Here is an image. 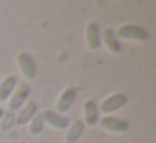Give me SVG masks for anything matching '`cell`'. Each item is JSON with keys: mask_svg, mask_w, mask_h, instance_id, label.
I'll use <instances>...</instances> for the list:
<instances>
[{"mask_svg": "<svg viewBox=\"0 0 156 143\" xmlns=\"http://www.w3.org/2000/svg\"><path fill=\"white\" fill-rule=\"evenodd\" d=\"M118 37L121 39H134V41H146L149 37L144 29L138 25H122L118 29Z\"/></svg>", "mask_w": 156, "mask_h": 143, "instance_id": "6da1fadb", "label": "cell"}, {"mask_svg": "<svg viewBox=\"0 0 156 143\" xmlns=\"http://www.w3.org/2000/svg\"><path fill=\"white\" fill-rule=\"evenodd\" d=\"M19 68H20V71L24 72L25 78L32 79L35 78V74H37V66H35V61L34 57H32L29 52H22V54H19Z\"/></svg>", "mask_w": 156, "mask_h": 143, "instance_id": "7a4b0ae2", "label": "cell"}, {"mask_svg": "<svg viewBox=\"0 0 156 143\" xmlns=\"http://www.w3.org/2000/svg\"><path fill=\"white\" fill-rule=\"evenodd\" d=\"M126 101H128V98H126V94H112V96H109L108 99H104L102 101V105H101V111L102 113H114V111H118V109H121L122 106L126 105Z\"/></svg>", "mask_w": 156, "mask_h": 143, "instance_id": "3957f363", "label": "cell"}, {"mask_svg": "<svg viewBox=\"0 0 156 143\" xmlns=\"http://www.w3.org/2000/svg\"><path fill=\"white\" fill-rule=\"evenodd\" d=\"M29 94H30L29 84H22L19 89H15L12 98H10V111L14 113V111H17V109H20L22 106H24V103L29 99Z\"/></svg>", "mask_w": 156, "mask_h": 143, "instance_id": "277c9868", "label": "cell"}, {"mask_svg": "<svg viewBox=\"0 0 156 143\" xmlns=\"http://www.w3.org/2000/svg\"><path fill=\"white\" fill-rule=\"evenodd\" d=\"M42 118H44V123H49L51 126H54L57 130H64L69 126V119L66 116L59 115L57 111H52V109H45L42 113Z\"/></svg>", "mask_w": 156, "mask_h": 143, "instance_id": "5b68a950", "label": "cell"}, {"mask_svg": "<svg viewBox=\"0 0 156 143\" xmlns=\"http://www.w3.org/2000/svg\"><path fill=\"white\" fill-rule=\"evenodd\" d=\"M76 96H77V88H67L64 93H62L61 98H59V101H57V111H59V115L71 109L72 103L76 101Z\"/></svg>", "mask_w": 156, "mask_h": 143, "instance_id": "8992f818", "label": "cell"}, {"mask_svg": "<svg viewBox=\"0 0 156 143\" xmlns=\"http://www.w3.org/2000/svg\"><path fill=\"white\" fill-rule=\"evenodd\" d=\"M101 126L109 130V131H118V133H122L126 130H129V123L124 121V119L116 118V116H106V118H102Z\"/></svg>", "mask_w": 156, "mask_h": 143, "instance_id": "52a82bcc", "label": "cell"}, {"mask_svg": "<svg viewBox=\"0 0 156 143\" xmlns=\"http://www.w3.org/2000/svg\"><path fill=\"white\" fill-rule=\"evenodd\" d=\"M37 115V103L35 101H29L25 106L20 108V113L15 116V123L17 125H27L34 116Z\"/></svg>", "mask_w": 156, "mask_h": 143, "instance_id": "ba28073f", "label": "cell"}, {"mask_svg": "<svg viewBox=\"0 0 156 143\" xmlns=\"http://www.w3.org/2000/svg\"><path fill=\"white\" fill-rule=\"evenodd\" d=\"M84 125H89V126H94L99 123V108L92 99L84 103Z\"/></svg>", "mask_w": 156, "mask_h": 143, "instance_id": "9c48e42d", "label": "cell"}, {"mask_svg": "<svg viewBox=\"0 0 156 143\" xmlns=\"http://www.w3.org/2000/svg\"><path fill=\"white\" fill-rule=\"evenodd\" d=\"M15 86H17V79L14 76H9V78H5L0 82V101H7L14 94Z\"/></svg>", "mask_w": 156, "mask_h": 143, "instance_id": "30bf717a", "label": "cell"}, {"mask_svg": "<svg viewBox=\"0 0 156 143\" xmlns=\"http://www.w3.org/2000/svg\"><path fill=\"white\" fill-rule=\"evenodd\" d=\"M87 44L91 49L101 47V31H99V25L94 22L87 25Z\"/></svg>", "mask_w": 156, "mask_h": 143, "instance_id": "8fae6325", "label": "cell"}, {"mask_svg": "<svg viewBox=\"0 0 156 143\" xmlns=\"http://www.w3.org/2000/svg\"><path fill=\"white\" fill-rule=\"evenodd\" d=\"M102 39H104V42H106V46H108V49L111 52H121V44H119V41L116 39V35H114V32L111 31V29H108V31H104L102 32Z\"/></svg>", "mask_w": 156, "mask_h": 143, "instance_id": "7c38bea8", "label": "cell"}, {"mask_svg": "<svg viewBox=\"0 0 156 143\" xmlns=\"http://www.w3.org/2000/svg\"><path fill=\"white\" fill-rule=\"evenodd\" d=\"M84 126H86L84 123H82L81 119H77V121L71 126V130H69L67 136H66V141L67 143H76L82 136V133H84Z\"/></svg>", "mask_w": 156, "mask_h": 143, "instance_id": "4fadbf2b", "label": "cell"}, {"mask_svg": "<svg viewBox=\"0 0 156 143\" xmlns=\"http://www.w3.org/2000/svg\"><path fill=\"white\" fill-rule=\"evenodd\" d=\"M15 113H12V111H7V113H4V116L0 118V130L2 131H9V130H12V126L15 125Z\"/></svg>", "mask_w": 156, "mask_h": 143, "instance_id": "5bb4252c", "label": "cell"}, {"mask_svg": "<svg viewBox=\"0 0 156 143\" xmlns=\"http://www.w3.org/2000/svg\"><path fill=\"white\" fill-rule=\"evenodd\" d=\"M29 123H30V133H32V135H39V133L44 130V125H45L42 115H35Z\"/></svg>", "mask_w": 156, "mask_h": 143, "instance_id": "9a60e30c", "label": "cell"}, {"mask_svg": "<svg viewBox=\"0 0 156 143\" xmlns=\"http://www.w3.org/2000/svg\"><path fill=\"white\" fill-rule=\"evenodd\" d=\"M2 116H4V111H2V109H0V118H2Z\"/></svg>", "mask_w": 156, "mask_h": 143, "instance_id": "2e32d148", "label": "cell"}]
</instances>
